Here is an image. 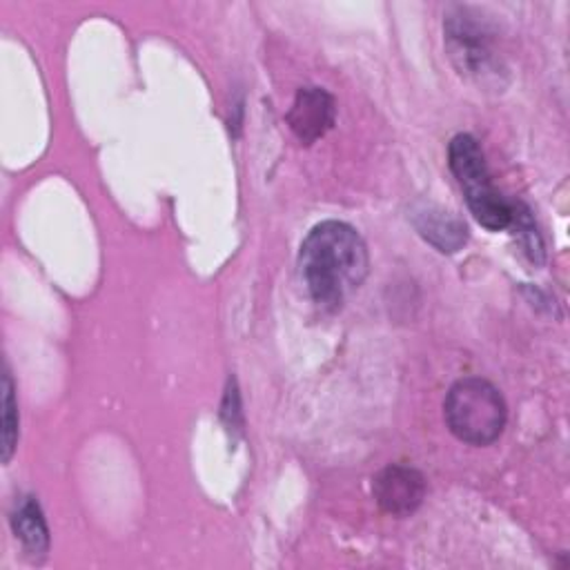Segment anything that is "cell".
Masks as SVG:
<instances>
[{
    "label": "cell",
    "mask_w": 570,
    "mask_h": 570,
    "mask_svg": "<svg viewBox=\"0 0 570 570\" xmlns=\"http://www.w3.org/2000/svg\"><path fill=\"white\" fill-rule=\"evenodd\" d=\"M336 102L323 87H303L287 111V125L303 145H312L332 129Z\"/></svg>",
    "instance_id": "cell-6"
},
{
    "label": "cell",
    "mask_w": 570,
    "mask_h": 570,
    "mask_svg": "<svg viewBox=\"0 0 570 570\" xmlns=\"http://www.w3.org/2000/svg\"><path fill=\"white\" fill-rule=\"evenodd\" d=\"M510 227L517 229V238H519V243H521L525 256H528L534 265L543 263V243H541V236H539V232H537V225H534V220H532L528 207H523V205H519V203L514 205V214H512Z\"/></svg>",
    "instance_id": "cell-10"
},
{
    "label": "cell",
    "mask_w": 570,
    "mask_h": 570,
    "mask_svg": "<svg viewBox=\"0 0 570 570\" xmlns=\"http://www.w3.org/2000/svg\"><path fill=\"white\" fill-rule=\"evenodd\" d=\"M298 269L312 301L334 312L363 285L370 269L367 245L352 225L323 220L303 238Z\"/></svg>",
    "instance_id": "cell-1"
},
{
    "label": "cell",
    "mask_w": 570,
    "mask_h": 570,
    "mask_svg": "<svg viewBox=\"0 0 570 570\" xmlns=\"http://www.w3.org/2000/svg\"><path fill=\"white\" fill-rule=\"evenodd\" d=\"M18 443V403L9 367L2 376V461L9 463Z\"/></svg>",
    "instance_id": "cell-9"
},
{
    "label": "cell",
    "mask_w": 570,
    "mask_h": 570,
    "mask_svg": "<svg viewBox=\"0 0 570 570\" xmlns=\"http://www.w3.org/2000/svg\"><path fill=\"white\" fill-rule=\"evenodd\" d=\"M443 27L450 58L461 73L474 76L481 82L488 78H499L501 62L492 51L490 31L470 9L454 7Z\"/></svg>",
    "instance_id": "cell-4"
},
{
    "label": "cell",
    "mask_w": 570,
    "mask_h": 570,
    "mask_svg": "<svg viewBox=\"0 0 570 570\" xmlns=\"http://www.w3.org/2000/svg\"><path fill=\"white\" fill-rule=\"evenodd\" d=\"M372 492L383 512L405 517L414 512L425 499V479L410 465H387L372 483Z\"/></svg>",
    "instance_id": "cell-5"
},
{
    "label": "cell",
    "mask_w": 570,
    "mask_h": 570,
    "mask_svg": "<svg viewBox=\"0 0 570 570\" xmlns=\"http://www.w3.org/2000/svg\"><path fill=\"white\" fill-rule=\"evenodd\" d=\"M448 165L465 194V203L472 216L476 220L494 218L501 212L505 198L492 185L485 154L479 140L470 134H456L448 145Z\"/></svg>",
    "instance_id": "cell-3"
},
{
    "label": "cell",
    "mask_w": 570,
    "mask_h": 570,
    "mask_svg": "<svg viewBox=\"0 0 570 570\" xmlns=\"http://www.w3.org/2000/svg\"><path fill=\"white\" fill-rule=\"evenodd\" d=\"M11 528L16 539H20L24 552L40 561L49 550V530L42 517V510L33 497H20L11 512Z\"/></svg>",
    "instance_id": "cell-8"
},
{
    "label": "cell",
    "mask_w": 570,
    "mask_h": 570,
    "mask_svg": "<svg viewBox=\"0 0 570 570\" xmlns=\"http://www.w3.org/2000/svg\"><path fill=\"white\" fill-rule=\"evenodd\" d=\"M450 432L470 445H490L508 421V405L501 392L481 376H465L452 383L443 401Z\"/></svg>",
    "instance_id": "cell-2"
},
{
    "label": "cell",
    "mask_w": 570,
    "mask_h": 570,
    "mask_svg": "<svg viewBox=\"0 0 570 570\" xmlns=\"http://www.w3.org/2000/svg\"><path fill=\"white\" fill-rule=\"evenodd\" d=\"M412 223L416 232L434 245L441 254L459 252L468 240V227L452 212H445L432 203H421L412 209Z\"/></svg>",
    "instance_id": "cell-7"
}]
</instances>
